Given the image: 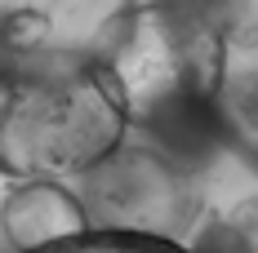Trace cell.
Listing matches in <instances>:
<instances>
[{
  "label": "cell",
  "instance_id": "8992f818",
  "mask_svg": "<svg viewBox=\"0 0 258 253\" xmlns=\"http://www.w3.org/2000/svg\"><path fill=\"white\" fill-rule=\"evenodd\" d=\"M23 253H196L169 240V235H143V231H111V227H85L67 240H53L40 249H23Z\"/></svg>",
  "mask_w": 258,
  "mask_h": 253
},
{
  "label": "cell",
  "instance_id": "7a4b0ae2",
  "mask_svg": "<svg viewBox=\"0 0 258 253\" xmlns=\"http://www.w3.org/2000/svg\"><path fill=\"white\" fill-rule=\"evenodd\" d=\"M76 182L89 227L178 240V231H187L196 218V187L187 164L156 142H138V147L120 142Z\"/></svg>",
  "mask_w": 258,
  "mask_h": 253
},
{
  "label": "cell",
  "instance_id": "3957f363",
  "mask_svg": "<svg viewBox=\"0 0 258 253\" xmlns=\"http://www.w3.org/2000/svg\"><path fill=\"white\" fill-rule=\"evenodd\" d=\"M143 0H0V62L111 58Z\"/></svg>",
  "mask_w": 258,
  "mask_h": 253
},
{
  "label": "cell",
  "instance_id": "277c9868",
  "mask_svg": "<svg viewBox=\"0 0 258 253\" xmlns=\"http://www.w3.org/2000/svg\"><path fill=\"white\" fill-rule=\"evenodd\" d=\"M196 27L218 62V129L258 169V0H165Z\"/></svg>",
  "mask_w": 258,
  "mask_h": 253
},
{
  "label": "cell",
  "instance_id": "5b68a950",
  "mask_svg": "<svg viewBox=\"0 0 258 253\" xmlns=\"http://www.w3.org/2000/svg\"><path fill=\"white\" fill-rule=\"evenodd\" d=\"M85 227L89 218H85L80 196L67 191L58 178H18V187L0 204V231L14 244V253L67 240Z\"/></svg>",
  "mask_w": 258,
  "mask_h": 253
},
{
  "label": "cell",
  "instance_id": "6da1fadb",
  "mask_svg": "<svg viewBox=\"0 0 258 253\" xmlns=\"http://www.w3.org/2000/svg\"><path fill=\"white\" fill-rule=\"evenodd\" d=\"M125 133L129 107L111 62H0V174L80 178Z\"/></svg>",
  "mask_w": 258,
  "mask_h": 253
}]
</instances>
